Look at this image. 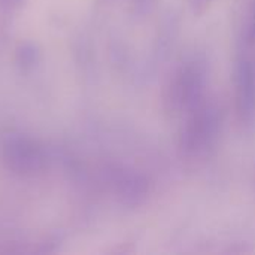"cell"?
I'll return each mask as SVG.
<instances>
[{"label": "cell", "instance_id": "cell-1", "mask_svg": "<svg viewBox=\"0 0 255 255\" xmlns=\"http://www.w3.org/2000/svg\"><path fill=\"white\" fill-rule=\"evenodd\" d=\"M209 84V61L205 54L194 52L179 61L167 75L161 88V106L176 117L188 112L206 97Z\"/></svg>", "mask_w": 255, "mask_h": 255}, {"label": "cell", "instance_id": "cell-2", "mask_svg": "<svg viewBox=\"0 0 255 255\" xmlns=\"http://www.w3.org/2000/svg\"><path fill=\"white\" fill-rule=\"evenodd\" d=\"M184 115L178 142L179 152L190 161L206 160L217 149L221 136V109L215 100L205 97Z\"/></svg>", "mask_w": 255, "mask_h": 255}, {"label": "cell", "instance_id": "cell-3", "mask_svg": "<svg viewBox=\"0 0 255 255\" xmlns=\"http://www.w3.org/2000/svg\"><path fill=\"white\" fill-rule=\"evenodd\" d=\"M245 46L239 49L233 69L235 109L241 126L251 130L255 126V64Z\"/></svg>", "mask_w": 255, "mask_h": 255}, {"label": "cell", "instance_id": "cell-4", "mask_svg": "<svg viewBox=\"0 0 255 255\" xmlns=\"http://www.w3.org/2000/svg\"><path fill=\"white\" fill-rule=\"evenodd\" d=\"M244 43L247 45H254L255 43V0L251 1L250 10H248V18L245 22V30H244Z\"/></svg>", "mask_w": 255, "mask_h": 255}, {"label": "cell", "instance_id": "cell-5", "mask_svg": "<svg viewBox=\"0 0 255 255\" xmlns=\"http://www.w3.org/2000/svg\"><path fill=\"white\" fill-rule=\"evenodd\" d=\"M157 4H158V0H131L133 12L139 18L149 16L157 9Z\"/></svg>", "mask_w": 255, "mask_h": 255}, {"label": "cell", "instance_id": "cell-6", "mask_svg": "<svg viewBox=\"0 0 255 255\" xmlns=\"http://www.w3.org/2000/svg\"><path fill=\"white\" fill-rule=\"evenodd\" d=\"M212 1L214 0H190V4L193 7V12L197 13V15H200V13H203L211 6Z\"/></svg>", "mask_w": 255, "mask_h": 255}]
</instances>
